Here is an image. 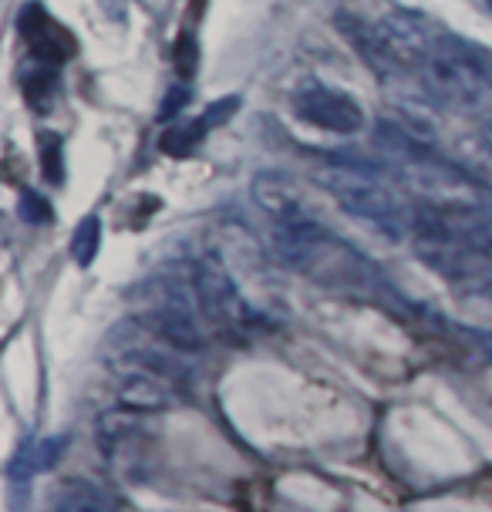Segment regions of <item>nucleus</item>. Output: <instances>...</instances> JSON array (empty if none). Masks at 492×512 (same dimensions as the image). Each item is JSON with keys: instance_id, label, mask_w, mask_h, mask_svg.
<instances>
[{"instance_id": "obj_16", "label": "nucleus", "mask_w": 492, "mask_h": 512, "mask_svg": "<svg viewBox=\"0 0 492 512\" xmlns=\"http://www.w3.org/2000/svg\"><path fill=\"white\" fill-rule=\"evenodd\" d=\"M189 102V88H182V85H176L169 91V98L162 102V108H159V122H169V118H176L179 115V108Z\"/></svg>"}, {"instance_id": "obj_9", "label": "nucleus", "mask_w": 492, "mask_h": 512, "mask_svg": "<svg viewBox=\"0 0 492 512\" xmlns=\"http://www.w3.org/2000/svg\"><path fill=\"white\" fill-rule=\"evenodd\" d=\"M51 512H115L112 499L91 479H68L54 489Z\"/></svg>"}, {"instance_id": "obj_11", "label": "nucleus", "mask_w": 492, "mask_h": 512, "mask_svg": "<svg viewBox=\"0 0 492 512\" xmlns=\"http://www.w3.org/2000/svg\"><path fill=\"white\" fill-rule=\"evenodd\" d=\"M98 246H102V219L85 216L75 226V236H71V260H75L78 267H91L98 256Z\"/></svg>"}, {"instance_id": "obj_3", "label": "nucleus", "mask_w": 492, "mask_h": 512, "mask_svg": "<svg viewBox=\"0 0 492 512\" xmlns=\"http://www.w3.org/2000/svg\"><path fill=\"white\" fill-rule=\"evenodd\" d=\"M139 300L142 310L135 314V320L149 327L156 337H162L166 344L176 347V351L199 354L209 344L206 320L203 310H199L189 267L182 273L166 270L156 280H145L139 287Z\"/></svg>"}, {"instance_id": "obj_4", "label": "nucleus", "mask_w": 492, "mask_h": 512, "mask_svg": "<svg viewBox=\"0 0 492 512\" xmlns=\"http://www.w3.org/2000/svg\"><path fill=\"white\" fill-rule=\"evenodd\" d=\"M321 186L337 199V206H341L344 213L354 216L364 226H371L378 236H385L391 243L412 240L418 206H408L381 176L331 166L321 176Z\"/></svg>"}, {"instance_id": "obj_18", "label": "nucleus", "mask_w": 492, "mask_h": 512, "mask_svg": "<svg viewBox=\"0 0 492 512\" xmlns=\"http://www.w3.org/2000/svg\"><path fill=\"white\" fill-rule=\"evenodd\" d=\"M489 4H492V0H489Z\"/></svg>"}, {"instance_id": "obj_13", "label": "nucleus", "mask_w": 492, "mask_h": 512, "mask_svg": "<svg viewBox=\"0 0 492 512\" xmlns=\"http://www.w3.org/2000/svg\"><path fill=\"white\" fill-rule=\"evenodd\" d=\"M240 105H243V102H240V95H226V98H220V102L209 105L199 118H203V125H206V128H220V125L230 122V118H233L236 112H240Z\"/></svg>"}, {"instance_id": "obj_15", "label": "nucleus", "mask_w": 492, "mask_h": 512, "mask_svg": "<svg viewBox=\"0 0 492 512\" xmlns=\"http://www.w3.org/2000/svg\"><path fill=\"white\" fill-rule=\"evenodd\" d=\"M21 216L27 219V223H48L51 206L44 203L38 192H24V196H21Z\"/></svg>"}, {"instance_id": "obj_17", "label": "nucleus", "mask_w": 492, "mask_h": 512, "mask_svg": "<svg viewBox=\"0 0 492 512\" xmlns=\"http://www.w3.org/2000/svg\"><path fill=\"white\" fill-rule=\"evenodd\" d=\"M486 135H489V139H492V122L486 125Z\"/></svg>"}, {"instance_id": "obj_6", "label": "nucleus", "mask_w": 492, "mask_h": 512, "mask_svg": "<svg viewBox=\"0 0 492 512\" xmlns=\"http://www.w3.org/2000/svg\"><path fill=\"white\" fill-rule=\"evenodd\" d=\"M294 112L300 122L324 128V132L334 135H354L364 128V108L354 102L348 91H337L327 85H311L297 91Z\"/></svg>"}, {"instance_id": "obj_14", "label": "nucleus", "mask_w": 492, "mask_h": 512, "mask_svg": "<svg viewBox=\"0 0 492 512\" xmlns=\"http://www.w3.org/2000/svg\"><path fill=\"white\" fill-rule=\"evenodd\" d=\"M196 61H199V51H196V38L193 34H182L179 44H176V68L182 71L186 78H193L196 71Z\"/></svg>"}, {"instance_id": "obj_12", "label": "nucleus", "mask_w": 492, "mask_h": 512, "mask_svg": "<svg viewBox=\"0 0 492 512\" xmlns=\"http://www.w3.org/2000/svg\"><path fill=\"white\" fill-rule=\"evenodd\" d=\"M38 155H41V172L44 179L61 186L65 182V149H61V135L44 132L38 139Z\"/></svg>"}, {"instance_id": "obj_1", "label": "nucleus", "mask_w": 492, "mask_h": 512, "mask_svg": "<svg viewBox=\"0 0 492 512\" xmlns=\"http://www.w3.org/2000/svg\"><path fill=\"white\" fill-rule=\"evenodd\" d=\"M273 246L280 260L290 270L304 273L321 287L344 290V294H361L375 300H395V290L381 277L378 267L364 260V253L344 243L341 236L321 226L317 219H297V223H277Z\"/></svg>"}, {"instance_id": "obj_8", "label": "nucleus", "mask_w": 492, "mask_h": 512, "mask_svg": "<svg viewBox=\"0 0 492 512\" xmlns=\"http://www.w3.org/2000/svg\"><path fill=\"white\" fill-rule=\"evenodd\" d=\"M253 196L263 213H270L277 223H297V219H311V213L304 209V199L297 196V189L290 186L284 176L277 172H260L253 179Z\"/></svg>"}, {"instance_id": "obj_10", "label": "nucleus", "mask_w": 492, "mask_h": 512, "mask_svg": "<svg viewBox=\"0 0 492 512\" xmlns=\"http://www.w3.org/2000/svg\"><path fill=\"white\" fill-rule=\"evenodd\" d=\"M209 128L203 125V118H189V122H176L169 125L166 132H162L159 139V149L166 155H176V159H182V155L196 152V145L206 139Z\"/></svg>"}, {"instance_id": "obj_7", "label": "nucleus", "mask_w": 492, "mask_h": 512, "mask_svg": "<svg viewBox=\"0 0 492 512\" xmlns=\"http://www.w3.org/2000/svg\"><path fill=\"white\" fill-rule=\"evenodd\" d=\"M17 31L27 41V51L38 64H65L68 58H75L78 44L71 38L68 27H61L54 17L44 11L41 4H24L21 14H17Z\"/></svg>"}, {"instance_id": "obj_5", "label": "nucleus", "mask_w": 492, "mask_h": 512, "mask_svg": "<svg viewBox=\"0 0 492 512\" xmlns=\"http://www.w3.org/2000/svg\"><path fill=\"white\" fill-rule=\"evenodd\" d=\"M189 277H193L199 310L203 320L213 331L230 334V337H246L253 327L263 324V317L250 307V300L240 294L233 273L226 270L220 256L206 253L199 260L189 263Z\"/></svg>"}, {"instance_id": "obj_2", "label": "nucleus", "mask_w": 492, "mask_h": 512, "mask_svg": "<svg viewBox=\"0 0 492 512\" xmlns=\"http://www.w3.org/2000/svg\"><path fill=\"white\" fill-rule=\"evenodd\" d=\"M412 78L435 108L472 112L492 95V54L442 27Z\"/></svg>"}]
</instances>
